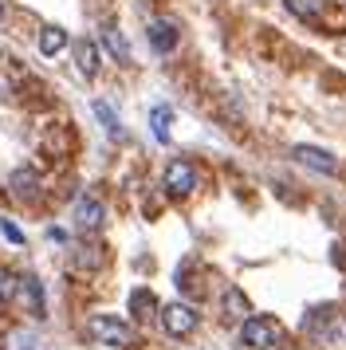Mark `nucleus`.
<instances>
[{
	"mask_svg": "<svg viewBox=\"0 0 346 350\" xmlns=\"http://www.w3.org/2000/svg\"><path fill=\"white\" fill-rule=\"evenodd\" d=\"M87 334H91L98 347H110V350H134L138 347V331L118 315H91Z\"/></svg>",
	"mask_w": 346,
	"mask_h": 350,
	"instance_id": "obj_1",
	"label": "nucleus"
},
{
	"mask_svg": "<svg viewBox=\"0 0 346 350\" xmlns=\"http://www.w3.org/2000/svg\"><path fill=\"white\" fill-rule=\"evenodd\" d=\"M283 338V327L271 315H248L240 323V342L248 350H271Z\"/></svg>",
	"mask_w": 346,
	"mask_h": 350,
	"instance_id": "obj_2",
	"label": "nucleus"
},
{
	"mask_svg": "<svg viewBox=\"0 0 346 350\" xmlns=\"http://www.w3.org/2000/svg\"><path fill=\"white\" fill-rule=\"evenodd\" d=\"M161 331L170 334V338H189V334L197 331V323H201V315H197V307H189V303H165L161 307Z\"/></svg>",
	"mask_w": 346,
	"mask_h": 350,
	"instance_id": "obj_3",
	"label": "nucleus"
},
{
	"mask_svg": "<svg viewBox=\"0 0 346 350\" xmlns=\"http://www.w3.org/2000/svg\"><path fill=\"white\" fill-rule=\"evenodd\" d=\"M161 185L170 197H189V193L197 189V170H193V161L189 158H173L165 165V174H161Z\"/></svg>",
	"mask_w": 346,
	"mask_h": 350,
	"instance_id": "obj_4",
	"label": "nucleus"
},
{
	"mask_svg": "<svg viewBox=\"0 0 346 350\" xmlns=\"http://www.w3.org/2000/svg\"><path fill=\"white\" fill-rule=\"evenodd\" d=\"M75 228L79 232H98L103 228V221H107V208H103V201L98 197H91V193H83L75 201Z\"/></svg>",
	"mask_w": 346,
	"mask_h": 350,
	"instance_id": "obj_5",
	"label": "nucleus"
},
{
	"mask_svg": "<svg viewBox=\"0 0 346 350\" xmlns=\"http://www.w3.org/2000/svg\"><path fill=\"white\" fill-rule=\"evenodd\" d=\"M291 154H295L299 165H307V170H315V174H323V177L338 174V158H334V154H327L323 146H295Z\"/></svg>",
	"mask_w": 346,
	"mask_h": 350,
	"instance_id": "obj_6",
	"label": "nucleus"
},
{
	"mask_svg": "<svg viewBox=\"0 0 346 350\" xmlns=\"http://www.w3.org/2000/svg\"><path fill=\"white\" fill-rule=\"evenodd\" d=\"M146 36H150V48H154L157 55H170V51L181 44V32H177V24H173V20H150Z\"/></svg>",
	"mask_w": 346,
	"mask_h": 350,
	"instance_id": "obj_7",
	"label": "nucleus"
},
{
	"mask_svg": "<svg viewBox=\"0 0 346 350\" xmlns=\"http://www.w3.org/2000/svg\"><path fill=\"white\" fill-rule=\"evenodd\" d=\"M71 51H75L79 75L94 79V75H98V44H94V40H75V44H71Z\"/></svg>",
	"mask_w": 346,
	"mask_h": 350,
	"instance_id": "obj_8",
	"label": "nucleus"
},
{
	"mask_svg": "<svg viewBox=\"0 0 346 350\" xmlns=\"http://www.w3.org/2000/svg\"><path fill=\"white\" fill-rule=\"evenodd\" d=\"M220 311H224V319H232V323H244V319L252 315L248 295H244L240 287H228V291H224V299H220Z\"/></svg>",
	"mask_w": 346,
	"mask_h": 350,
	"instance_id": "obj_9",
	"label": "nucleus"
},
{
	"mask_svg": "<svg viewBox=\"0 0 346 350\" xmlns=\"http://www.w3.org/2000/svg\"><path fill=\"white\" fill-rule=\"evenodd\" d=\"M67 48V32H63L59 24H47V28H40V55H59V51Z\"/></svg>",
	"mask_w": 346,
	"mask_h": 350,
	"instance_id": "obj_10",
	"label": "nucleus"
},
{
	"mask_svg": "<svg viewBox=\"0 0 346 350\" xmlns=\"http://www.w3.org/2000/svg\"><path fill=\"white\" fill-rule=\"evenodd\" d=\"M130 311H134L138 319H154V315H161V307H157L154 291H146V287L130 291Z\"/></svg>",
	"mask_w": 346,
	"mask_h": 350,
	"instance_id": "obj_11",
	"label": "nucleus"
},
{
	"mask_svg": "<svg viewBox=\"0 0 346 350\" xmlns=\"http://www.w3.org/2000/svg\"><path fill=\"white\" fill-rule=\"evenodd\" d=\"M103 44H107V51L118 59V64H130V48H126V36L114 28V24H107L103 28Z\"/></svg>",
	"mask_w": 346,
	"mask_h": 350,
	"instance_id": "obj_12",
	"label": "nucleus"
},
{
	"mask_svg": "<svg viewBox=\"0 0 346 350\" xmlns=\"http://www.w3.org/2000/svg\"><path fill=\"white\" fill-rule=\"evenodd\" d=\"M20 291H24V303H28L31 315H44V287H40V280L36 275H24L20 280Z\"/></svg>",
	"mask_w": 346,
	"mask_h": 350,
	"instance_id": "obj_13",
	"label": "nucleus"
},
{
	"mask_svg": "<svg viewBox=\"0 0 346 350\" xmlns=\"http://www.w3.org/2000/svg\"><path fill=\"white\" fill-rule=\"evenodd\" d=\"M170 122H173V111H170V107H154V111H150V126H154V138H157V142H170Z\"/></svg>",
	"mask_w": 346,
	"mask_h": 350,
	"instance_id": "obj_14",
	"label": "nucleus"
},
{
	"mask_svg": "<svg viewBox=\"0 0 346 350\" xmlns=\"http://www.w3.org/2000/svg\"><path fill=\"white\" fill-rule=\"evenodd\" d=\"M8 185H12L16 197H36V185H40V181H36L31 170H16V174L8 177Z\"/></svg>",
	"mask_w": 346,
	"mask_h": 350,
	"instance_id": "obj_15",
	"label": "nucleus"
},
{
	"mask_svg": "<svg viewBox=\"0 0 346 350\" xmlns=\"http://www.w3.org/2000/svg\"><path fill=\"white\" fill-rule=\"evenodd\" d=\"M287 8H291L299 20H319L323 8H327V0H287Z\"/></svg>",
	"mask_w": 346,
	"mask_h": 350,
	"instance_id": "obj_16",
	"label": "nucleus"
},
{
	"mask_svg": "<svg viewBox=\"0 0 346 350\" xmlns=\"http://www.w3.org/2000/svg\"><path fill=\"white\" fill-rule=\"evenodd\" d=\"M94 114H98V122L107 126V134H110V138H122V122H118V114L110 111L107 103H94Z\"/></svg>",
	"mask_w": 346,
	"mask_h": 350,
	"instance_id": "obj_17",
	"label": "nucleus"
},
{
	"mask_svg": "<svg viewBox=\"0 0 346 350\" xmlns=\"http://www.w3.org/2000/svg\"><path fill=\"white\" fill-rule=\"evenodd\" d=\"M16 291H20V280L8 268H0V303H12Z\"/></svg>",
	"mask_w": 346,
	"mask_h": 350,
	"instance_id": "obj_18",
	"label": "nucleus"
},
{
	"mask_svg": "<svg viewBox=\"0 0 346 350\" xmlns=\"http://www.w3.org/2000/svg\"><path fill=\"white\" fill-rule=\"evenodd\" d=\"M0 232L12 240V244H24V232H20V228H16V224L8 221V217H0Z\"/></svg>",
	"mask_w": 346,
	"mask_h": 350,
	"instance_id": "obj_19",
	"label": "nucleus"
},
{
	"mask_svg": "<svg viewBox=\"0 0 346 350\" xmlns=\"http://www.w3.org/2000/svg\"><path fill=\"white\" fill-rule=\"evenodd\" d=\"M12 342H16L12 350H31V334H16Z\"/></svg>",
	"mask_w": 346,
	"mask_h": 350,
	"instance_id": "obj_20",
	"label": "nucleus"
}]
</instances>
